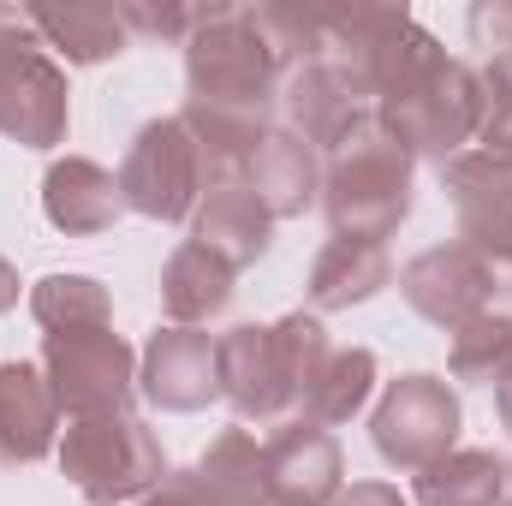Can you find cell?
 I'll use <instances>...</instances> for the list:
<instances>
[{
  "mask_svg": "<svg viewBox=\"0 0 512 506\" xmlns=\"http://www.w3.org/2000/svg\"><path fill=\"white\" fill-rule=\"evenodd\" d=\"M411 167L417 161L405 155V143L376 120V108H364L322 155V215L334 239L382 245L387 233H399V221L411 215Z\"/></svg>",
  "mask_w": 512,
  "mask_h": 506,
  "instance_id": "6da1fadb",
  "label": "cell"
},
{
  "mask_svg": "<svg viewBox=\"0 0 512 506\" xmlns=\"http://www.w3.org/2000/svg\"><path fill=\"white\" fill-rule=\"evenodd\" d=\"M376 120L405 143L411 161H453L477 137V66L453 60L429 36L417 60L382 90Z\"/></svg>",
  "mask_w": 512,
  "mask_h": 506,
  "instance_id": "7a4b0ae2",
  "label": "cell"
},
{
  "mask_svg": "<svg viewBox=\"0 0 512 506\" xmlns=\"http://www.w3.org/2000/svg\"><path fill=\"white\" fill-rule=\"evenodd\" d=\"M60 471L90 506H131L167 477V453L143 417H78L60 435Z\"/></svg>",
  "mask_w": 512,
  "mask_h": 506,
  "instance_id": "3957f363",
  "label": "cell"
},
{
  "mask_svg": "<svg viewBox=\"0 0 512 506\" xmlns=\"http://www.w3.org/2000/svg\"><path fill=\"white\" fill-rule=\"evenodd\" d=\"M72 126V90L66 66L36 42L24 12L0 6V137L24 149H54Z\"/></svg>",
  "mask_w": 512,
  "mask_h": 506,
  "instance_id": "277c9868",
  "label": "cell"
},
{
  "mask_svg": "<svg viewBox=\"0 0 512 506\" xmlns=\"http://www.w3.org/2000/svg\"><path fill=\"white\" fill-rule=\"evenodd\" d=\"M42 376L72 423L78 417H126L137 399V352L114 328L42 334Z\"/></svg>",
  "mask_w": 512,
  "mask_h": 506,
  "instance_id": "5b68a950",
  "label": "cell"
},
{
  "mask_svg": "<svg viewBox=\"0 0 512 506\" xmlns=\"http://www.w3.org/2000/svg\"><path fill=\"white\" fill-rule=\"evenodd\" d=\"M370 441H376L382 465H393V471H411V477L429 471L459 441V393L429 370L387 381L382 405L370 417Z\"/></svg>",
  "mask_w": 512,
  "mask_h": 506,
  "instance_id": "8992f818",
  "label": "cell"
},
{
  "mask_svg": "<svg viewBox=\"0 0 512 506\" xmlns=\"http://www.w3.org/2000/svg\"><path fill=\"white\" fill-rule=\"evenodd\" d=\"M120 197L126 209L149 221H191L203 203V155L185 120H149L131 137L126 167H120Z\"/></svg>",
  "mask_w": 512,
  "mask_h": 506,
  "instance_id": "52a82bcc",
  "label": "cell"
},
{
  "mask_svg": "<svg viewBox=\"0 0 512 506\" xmlns=\"http://www.w3.org/2000/svg\"><path fill=\"white\" fill-rule=\"evenodd\" d=\"M262 489L274 506H334L346 489L340 441L310 417L274 423V435L262 441Z\"/></svg>",
  "mask_w": 512,
  "mask_h": 506,
  "instance_id": "ba28073f",
  "label": "cell"
},
{
  "mask_svg": "<svg viewBox=\"0 0 512 506\" xmlns=\"http://www.w3.org/2000/svg\"><path fill=\"white\" fill-rule=\"evenodd\" d=\"M137 393L161 411H203L221 399V370H215V340L197 328H155L143 358H137Z\"/></svg>",
  "mask_w": 512,
  "mask_h": 506,
  "instance_id": "9c48e42d",
  "label": "cell"
},
{
  "mask_svg": "<svg viewBox=\"0 0 512 506\" xmlns=\"http://www.w3.org/2000/svg\"><path fill=\"white\" fill-rule=\"evenodd\" d=\"M399 292H405V304L423 322H435L447 334L465 328V322H477L483 310H495L489 280L477 274V262L459 251V245H429L423 256H411L399 268Z\"/></svg>",
  "mask_w": 512,
  "mask_h": 506,
  "instance_id": "30bf717a",
  "label": "cell"
},
{
  "mask_svg": "<svg viewBox=\"0 0 512 506\" xmlns=\"http://www.w3.org/2000/svg\"><path fill=\"white\" fill-rule=\"evenodd\" d=\"M215 370H221V399L245 417V423H292L286 387H280V364H274V340L262 322L227 328L215 340Z\"/></svg>",
  "mask_w": 512,
  "mask_h": 506,
  "instance_id": "8fae6325",
  "label": "cell"
},
{
  "mask_svg": "<svg viewBox=\"0 0 512 506\" xmlns=\"http://www.w3.org/2000/svg\"><path fill=\"white\" fill-rule=\"evenodd\" d=\"M245 191L274 215V221H292L304 215L310 203H322V155L286 126H268L262 143L245 161Z\"/></svg>",
  "mask_w": 512,
  "mask_h": 506,
  "instance_id": "7c38bea8",
  "label": "cell"
},
{
  "mask_svg": "<svg viewBox=\"0 0 512 506\" xmlns=\"http://www.w3.org/2000/svg\"><path fill=\"white\" fill-rule=\"evenodd\" d=\"M60 447V399L42 364H0V465H36Z\"/></svg>",
  "mask_w": 512,
  "mask_h": 506,
  "instance_id": "4fadbf2b",
  "label": "cell"
},
{
  "mask_svg": "<svg viewBox=\"0 0 512 506\" xmlns=\"http://www.w3.org/2000/svg\"><path fill=\"white\" fill-rule=\"evenodd\" d=\"M126 197H120V179L90 161V155H66L42 173V215L48 227H60L66 239H84V233H108L120 221Z\"/></svg>",
  "mask_w": 512,
  "mask_h": 506,
  "instance_id": "5bb4252c",
  "label": "cell"
},
{
  "mask_svg": "<svg viewBox=\"0 0 512 506\" xmlns=\"http://www.w3.org/2000/svg\"><path fill=\"white\" fill-rule=\"evenodd\" d=\"M191 245H203L209 256H221L233 274L268 256L274 245V215L256 203L245 185H209L197 215H191Z\"/></svg>",
  "mask_w": 512,
  "mask_h": 506,
  "instance_id": "9a60e30c",
  "label": "cell"
},
{
  "mask_svg": "<svg viewBox=\"0 0 512 506\" xmlns=\"http://www.w3.org/2000/svg\"><path fill=\"white\" fill-rule=\"evenodd\" d=\"M280 114H286V131H298L316 155H328L340 143V131L364 114V102L334 78V66L304 60L280 78Z\"/></svg>",
  "mask_w": 512,
  "mask_h": 506,
  "instance_id": "2e32d148",
  "label": "cell"
},
{
  "mask_svg": "<svg viewBox=\"0 0 512 506\" xmlns=\"http://www.w3.org/2000/svg\"><path fill=\"white\" fill-rule=\"evenodd\" d=\"M24 24L36 30L42 48H60L72 66H102L114 54H126L131 24L120 6H30Z\"/></svg>",
  "mask_w": 512,
  "mask_h": 506,
  "instance_id": "e0dca14e",
  "label": "cell"
},
{
  "mask_svg": "<svg viewBox=\"0 0 512 506\" xmlns=\"http://www.w3.org/2000/svg\"><path fill=\"white\" fill-rule=\"evenodd\" d=\"M393 280V262H387V245H370V239H328L316 268H310V304L316 310H352V304H370Z\"/></svg>",
  "mask_w": 512,
  "mask_h": 506,
  "instance_id": "ac0fdd59",
  "label": "cell"
},
{
  "mask_svg": "<svg viewBox=\"0 0 512 506\" xmlns=\"http://www.w3.org/2000/svg\"><path fill=\"white\" fill-rule=\"evenodd\" d=\"M227 304H233V268L185 239L161 268V310L173 316V328H197V322L221 316Z\"/></svg>",
  "mask_w": 512,
  "mask_h": 506,
  "instance_id": "d6986e66",
  "label": "cell"
},
{
  "mask_svg": "<svg viewBox=\"0 0 512 506\" xmlns=\"http://www.w3.org/2000/svg\"><path fill=\"white\" fill-rule=\"evenodd\" d=\"M507 459L489 447H453L429 471H417V506H501Z\"/></svg>",
  "mask_w": 512,
  "mask_h": 506,
  "instance_id": "ffe728a7",
  "label": "cell"
},
{
  "mask_svg": "<svg viewBox=\"0 0 512 506\" xmlns=\"http://www.w3.org/2000/svg\"><path fill=\"white\" fill-rule=\"evenodd\" d=\"M441 191L465 215H512V149H459L441 161Z\"/></svg>",
  "mask_w": 512,
  "mask_h": 506,
  "instance_id": "44dd1931",
  "label": "cell"
},
{
  "mask_svg": "<svg viewBox=\"0 0 512 506\" xmlns=\"http://www.w3.org/2000/svg\"><path fill=\"white\" fill-rule=\"evenodd\" d=\"M268 340H274V364H280L286 405H292V411H304V405H310V393H316V381H322V370H328V358H334L322 316L292 310V316L268 322Z\"/></svg>",
  "mask_w": 512,
  "mask_h": 506,
  "instance_id": "7402d4cb",
  "label": "cell"
},
{
  "mask_svg": "<svg viewBox=\"0 0 512 506\" xmlns=\"http://www.w3.org/2000/svg\"><path fill=\"white\" fill-rule=\"evenodd\" d=\"M197 477L209 483L215 506H274L262 489V441L251 429H221L197 459Z\"/></svg>",
  "mask_w": 512,
  "mask_h": 506,
  "instance_id": "603a6c76",
  "label": "cell"
},
{
  "mask_svg": "<svg viewBox=\"0 0 512 506\" xmlns=\"http://www.w3.org/2000/svg\"><path fill=\"white\" fill-rule=\"evenodd\" d=\"M30 316L42 334H78V328H114V298L90 274H48L30 286Z\"/></svg>",
  "mask_w": 512,
  "mask_h": 506,
  "instance_id": "cb8c5ba5",
  "label": "cell"
},
{
  "mask_svg": "<svg viewBox=\"0 0 512 506\" xmlns=\"http://www.w3.org/2000/svg\"><path fill=\"white\" fill-rule=\"evenodd\" d=\"M447 370L471 387H501L512 376V316L501 310H483L477 322L453 328L447 340Z\"/></svg>",
  "mask_w": 512,
  "mask_h": 506,
  "instance_id": "d4e9b609",
  "label": "cell"
},
{
  "mask_svg": "<svg viewBox=\"0 0 512 506\" xmlns=\"http://www.w3.org/2000/svg\"><path fill=\"white\" fill-rule=\"evenodd\" d=\"M370 393H376V352L346 346V352L328 358V370H322V381H316L304 417L322 423V429H340V423H352V417L370 405Z\"/></svg>",
  "mask_w": 512,
  "mask_h": 506,
  "instance_id": "484cf974",
  "label": "cell"
},
{
  "mask_svg": "<svg viewBox=\"0 0 512 506\" xmlns=\"http://www.w3.org/2000/svg\"><path fill=\"white\" fill-rule=\"evenodd\" d=\"M453 245L477 262L495 298H512V215H465Z\"/></svg>",
  "mask_w": 512,
  "mask_h": 506,
  "instance_id": "4316f807",
  "label": "cell"
},
{
  "mask_svg": "<svg viewBox=\"0 0 512 506\" xmlns=\"http://www.w3.org/2000/svg\"><path fill=\"white\" fill-rule=\"evenodd\" d=\"M477 143L512 149V60L477 66Z\"/></svg>",
  "mask_w": 512,
  "mask_h": 506,
  "instance_id": "83f0119b",
  "label": "cell"
},
{
  "mask_svg": "<svg viewBox=\"0 0 512 506\" xmlns=\"http://www.w3.org/2000/svg\"><path fill=\"white\" fill-rule=\"evenodd\" d=\"M471 42L489 48V60H512V0L471 6Z\"/></svg>",
  "mask_w": 512,
  "mask_h": 506,
  "instance_id": "f1b7e54d",
  "label": "cell"
},
{
  "mask_svg": "<svg viewBox=\"0 0 512 506\" xmlns=\"http://www.w3.org/2000/svg\"><path fill=\"white\" fill-rule=\"evenodd\" d=\"M131 30L143 36H167V42H185L191 24H197V6H120Z\"/></svg>",
  "mask_w": 512,
  "mask_h": 506,
  "instance_id": "f546056e",
  "label": "cell"
},
{
  "mask_svg": "<svg viewBox=\"0 0 512 506\" xmlns=\"http://www.w3.org/2000/svg\"><path fill=\"white\" fill-rule=\"evenodd\" d=\"M131 506H215V495H209V483H203L197 465H191V471H167L149 495H137Z\"/></svg>",
  "mask_w": 512,
  "mask_h": 506,
  "instance_id": "4dcf8cb0",
  "label": "cell"
},
{
  "mask_svg": "<svg viewBox=\"0 0 512 506\" xmlns=\"http://www.w3.org/2000/svg\"><path fill=\"white\" fill-rule=\"evenodd\" d=\"M12 304H18V268H12V262L0 256V316H6Z\"/></svg>",
  "mask_w": 512,
  "mask_h": 506,
  "instance_id": "1f68e13d",
  "label": "cell"
},
{
  "mask_svg": "<svg viewBox=\"0 0 512 506\" xmlns=\"http://www.w3.org/2000/svg\"><path fill=\"white\" fill-rule=\"evenodd\" d=\"M495 411H501V423L512 429V376L501 381V387H495Z\"/></svg>",
  "mask_w": 512,
  "mask_h": 506,
  "instance_id": "d6a6232c",
  "label": "cell"
},
{
  "mask_svg": "<svg viewBox=\"0 0 512 506\" xmlns=\"http://www.w3.org/2000/svg\"><path fill=\"white\" fill-rule=\"evenodd\" d=\"M501 506H512V459H507V477H501Z\"/></svg>",
  "mask_w": 512,
  "mask_h": 506,
  "instance_id": "836d02e7",
  "label": "cell"
}]
</instances>
